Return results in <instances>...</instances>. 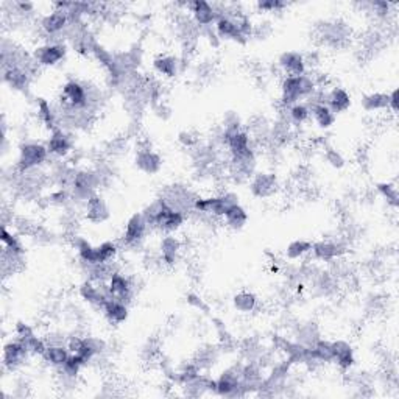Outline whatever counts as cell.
Masks as SVG:
<instances>
[{
	"instance_id": "2e32d148",
	"label": "cell",
	"mask_w": 399,
	"mask_h": 399,
	"mask_svg": "<svg viewBox=\"0 0 399 399\" xmlns=\"http://www.w3.org/2000/svg\"><path fill=\"white\" fill-rule=\"evenodd\" d=\"M186 221L187 215L185 212L175 211L164 203V208L161 209L158 217L153 220L152 228L153 231H158L161 234H176L186 225Z\"/></svg>"
},
{
	"instance_id": "7a4b0ae2",
	"label": "cell",
	"mask_w": 399,
	"mask_h": 399,
	"mask_svg": "<svg viewBox=\"0 0 399 399\" xmlns=\"http://www.w3.org/2000/svg\"><path fill=\"white\" fill-rule=\"evenodd\" d=\"M239 194L233 191L209 195V197H200L198 195V198L195 200L194 205V214L211 220H221L228 209L234 205H239Z\"/></svg>"
},
{
	"instance_id": "836d02e7",
	"label": "cell",
	"mask_w": 399,
	"mask_h": 399,
	"mask_svg": "<svg viewBox=\"0 0 399 399\" xmlns=\"http://www.w3.org/2000/svg\"><path fill=\"white\" fill-rule=\"evenodd\" d=\"M322 338L318 324L315 322H304L298 323L295 331H293V340L303 346H312L315 342Z\"/></svg>"
},
{
	"instance_id": "6da1fadb",
	"label": "cell",
	"mask_w": 399,
	"mask_h": 399,
	"mask_svg": "<svg viewBox=\"0 0 399 399\" xmlns=\"http://www.w3.org/2000/svg\"><path fill=\"white\" fill-rule=\"evenodd\" d=\"M320 88L317 77L312 72H306L304 75L283 77L279 83V103L283 108H289L298 102H306L315 94Z\"/></svg>"
},
{
	"instance_id": "b9f144b4",
	"label": "cell",
	"mask_w": 399,
	"mask_h": 399,
	"mask_svg": "<svg viewBox=\"0 0 399 399\" xmlns=\"http://www.w3.org/2000/svg\"><path fill=\"white\" fill-rule=\"evenodd\" d=\"M120 245L119 242L116 240H104L100 245H97V259H99V264H107V263H114L119 256Z\"/></svg>"
},
{
	"instance_id": "484cf974",
	"label": "cell",
	"mask_w": 399,
	"mask_h": 399,
	"mask_svg": "<svg viewBox=\"0 0 399 399\" xmlns=\"http://www.w3.org/2000/svg\"><path fill=\"white\" fill-rule=\"evenodd\" d=\"M332 351H334V363H336L340 371L348 373L356 365V351L348 340L338 338L332 342Z\"/></svg>"
},
{
	"instance_id": "9c48e42d",
	"label": "cell",
	"mask_w": 399,
	"mask_h": 399,
	"mask_svg": "<svg viewBox=\"0 0 399 399\" xmlns=\"http://www.w3.org/2000/svg\"><path fill=\"white\" fill-rule=\"evenodd\" d=\"M69 54V45L66 42L58 41H44L35 47L31 52L33 61L36 68L42 69H52L60 66V64L66 60Z\"/></svg>"
},
{
	"instance_id": "d590c367",
	"label": "cell",
	"mask_w": 399,
	"mask_h": 399,
	"mask_svg": "<svg viewBox=\"0 0 399 399\" xmlns=\"http://www.w3.org/2000/svg\"><path fill=\"white\" fill-rule=\"evenodd\" d=\"M284 109V119L290 123L292 128H298L306 125L307 122H311V107L307 102H298L292 104L289 108Z\"/></svg>"
},
{
	"instance_id": "8d00e7d4",
	"label": "cell",
	"mask_w": 399,
	"mask_h": 399,
	"mask_svg": "<svg viewBox=\"0 0 399 399\" xmlns=\"http://www.w3.org/2000/svg\"><path fill=\"white\" fill-rule=\"evenodd\" d=\"M362 109L368 114H381L389 111V93H381V91H375V93H368L362 97L361 100Z\"/></svg>"
},
{
	"instance_id": "9a60e30c",
	"label": "cell",
	"mask_w": 399,
	"mask_h": 399,
	"mask_svg": "<svg viewBox=\"0 0 399 399\" xmlns=\"http://www.w3.org/2000/svg\"><path fill=\"white\" fill-rule=\"evenodd\" d=\"M107 285L111 298L119 299L122 303L127 304L133 303V299L136 297V285L133 283V279L130 278L127 273H123L120 268L111 274Z\"/></svg>"
},
{
	"instance_id": "3957f363",
	"label": "cell",
	"mask_w": 399,
	"mask_h": 399,
	"mask_svg": "<svg viewBox=\"0 0 399 399\" xmlns=\"http://www.w3.org/2000/svg\"><path fill=\"white\" fill-rule=\"evenodd\" d=\"M49 148L45 142L39 141H24L17 147V158L15 170L17 173H25L35 169H42L50 161Z\"/></svg>"
},
{
	"instance_id": "d6a6232c",
	"label": "cell",
	"mask_w": 399,
	"mask_h": 399,
	"mask_svg": "<svg viewBox=\"0 0 399 399\" xmlns=\"http://www.w3.org/2000/svg\"><path fill=\"white\" fill-rule=\"evenodd\" d=\"M72 352L69 351L66 343H60V345H47V350L44 351L42 354V362L50 366V368L55 370H61L64 363L68 362V359L70 357Z\"/></svg>"
},
{
	"instance_id": "ffe728a7",
	"label": "cell",
	"mask_w": 399,
	"mask_h": 399,
	"mask_svg": "<svg viewBox=\"0 0 399 399\" xmlns=\"http://www.w3.org/2000/svg\"><path fill=\"white\" fill-rule=\"evenodd\" d=\"M320 38L323 44L338 47L351 38V29L343 21H326L323 25H320Z\"/></svg>"
},
{
	"instance_id": "74e56055",
	"label": "cell",
	"mask_w": 399,
	"mask_h": 399,
	"mask_svg": "<svg viewBox=\"0 0 399 399\" xmlns=\"http://www.w3.org/2000/svg\"><path fill=\"white\" fill-rule=\"evenodd\" d=\"M312 250V242L307 239H295L287 244L284 256L290 263H297V260H303L304 258L311 256Z\"/></svg>"
},
{
	"instance_id": "f5cc1de1",
	"label": "cell",
	"mask_w": 399,
	"mask_h": 399,
	"mask_svg": "<svg viewBox=\"0 0 399 399\" xmlns=\"http://www.w3.org/2000/svg\"><path fill=\"white\" fill-rule=\"evenodd\" d=\"M13 332H15V337L24 340V338H27L30 336H33V334H36V329L30 323L17 322L15 324V329H13Z\"/></svg>"
},
{
	"instance_id": "4316f807",
	"label": "cell",
	"mask_w": 399,
	"mask_h": 399,
	"mask_svg": "<svg viewBox=\"0 0 399 399\" xmlns=\"http://www.w3.org/2000/svg\"><path fill=\"white\" fill-rule=\"evenodd\" d=\"M324 103L332 109L334 114H343L352 107L351 94L342 86L324 89Z\"/></svg>"
},
{
	"instance_id": "ee69618b",
	"label": "cell",
	"mask_w": 399,
	"mask_h": 399,
	"mask_svg": "<svg viewBox=\"0 0 399 399\" xmlns=\"http://www.w3.org/2000/svg\"><path fill=\"white\" fill-rule=\"evenodd\" d=\"M217 350L212 348V346H208V348L197 351V356H195L192 362L197 365L201 371H206L217 363Z\"/></svg>"
},
{
	"instance_id": "f35d334b",
	"label": "cell",
	"mask_w": 399,
	"mask_h": 399,
	"mask_svg": "<svg viewBox=\"0 0 399 399\" xmlns=\"http://www.w3.org/2000/svg\"><path fill=\"white\" fill-rule=\"evenodd\" d=\"M312 363H334V351L332 342L324 338H320L318 342L309 346Z\"/></svg>"
},
{
	"instance_id": "7c38bea8",
	"label": "cell",
	"mask_w": 399,
	"mask_h": 399,
	"mask_svg": "<svg viewBox=\"0 0 399 399\" xmlns=\"http://www.w3.org/2000/svg\"><path fill=\"white\" fill-rule=\"evenodd\" d=\"M30 352L27 350V346L22 342L21 338L13 337L10 340H6L2 348V366L5 371L15 373L19 368L27 363L30 359Z\"/></svg>"
},
{
	"instance_id": "7dc6e473",
	"label": "cell",
	"mask_w": 399,
	"mask_h": 399,
	"mask_svg": "<svg viewBox=\"0 0 399 399\" xmlns=\"http://www.w3.org/2000/svg\"><path fill=\"white\" fill-rule=\"evenodd\" d=\"M86 366H88V362L84 361L81 356L70 354V357L68 359V362L64 363L63 368L58 370V371H61L63 375H66L69 377H78V375H80L81 370L86 368Z\"/></svg>"
},
{
	"instance_id": "db71d44e",
	"label": "cell",
	"mask_w": 399,
	"mask_h": 399,
	"mask_svg": "<svg viewBox=\"0 0 399 399\" xmlns=\"http://www.w3.org/2000/svg\"><path fill=\"white\" fill-rule=\"evenodd\" d=\"M398 104H399V94L398 89H391L389 93V111L393 116L398 114Z\"/></svg>"
},
{
	"instance_id": "44dd1931",
	"label": "cell",
	"mask_w": 399,
	"mask_h": 399,
	"mask_svg": "<svg viewBox=\"0 0 399 399\" xmlns=\"http://www.w3.org/2000/svg\"><path fill=\"white\" fill-rule=\"evenodd\" d=\"M162 164H164L162 156L150 146H143L136 150L134 166L139 172L150 176L158 175L161 172Z\"/></svg>"
},
{
	"instance_id": "816d5d0a",
	"label": "cell",
	"mask_w": 399,
	"mask_h": 399,
	"mask_svg": "<svg viewBox=\"0 0 399 399\" xmlns=\"http://www.w3.org/2000/svg\"><path fill=\"white\" fill-rule=\"evenodd\" d=\"M178 142L180 146H182L185 148L194 150L195 147L200 146V137L197 133L191 132V130H185V132H181L178 134Z\"/></svg>"
},
{
	"instance_id": "f546056e",
	"label": "cell",
	"mask_w": 399,
	"mask_h": 399,
	"mask_svg": "<svg viewBox=\"0 0 399 399\" xmlns=\"http://www.w3.org/2000/svg\"><path fill=\"white\" fill-rule=\"evenodd\" d=\"M36 116L39 122H41L49 132L60 127V116H58L56 104H52L47 99H42V97L36 99Z\"/></svg>"
},
{
	"instance_id": "cb8c5ba5",
	"label": "cell",
	"mask_w": 399,
	"mask_h": 399,
	"mask_svg": "<svg viewBox=\"0 0 399 399\" xmlns=\"http://www.w3.org/2000/svg\"><path fill=\"white\" fill-rule=\"evenodd\" d=\"M35 69L27 68H5L2 69V80L11 91L27 93L33 81Z\"/></svg>"
},
{
	"instance_id": "d4e9b609",
	"label": "cell",
	"mask_w": 399,
	"mask_h": 399,
	"mask_svg": "<svg viewBox=\"0 0 399 399\" xmlns=\"http://www.w3.org/2000/svg\"><path fill=\"white\" fill-rule=\"evenodd\" d=\"M153 72L166 80H175L182 72V58L172 54H159L152 61Z\"/></svg>"
},
{
	"instance_id": "8fae6325",
	"label": "cell",
	"mask_w": 399,
	"mask_h": 399,
	"mask_svg": "<svg viewBox=\"0 0 399 399\" xmlns=\"http://www.w3.org/2000/svg\"><path fill=\"white\" fill-rule=\"evenodd\" d=\"M215 395L221 398L245 396L244 385H242V363L233 365L220 373L215 379Z\"/></svg>"
},
{
	"instance_id": "83f0119b",
	"label": "cell",
	"mask_w": 399,
	"mask_h": 399,
	"mask_svg": "<svg viewBox=\"0 0 399 399\" xmlns=\"http://www.w3.org/2000/svg\"><path fill=\"white\" fill-rule=\"evenodd\" d=\"M103 317L113 326H120L130 318V304L122 303L119 299L108 298L100 307Z\"/></svg>"
},
{
	"instance_id": "ab89813d",
	"label": "cell",
	"mask_w": 399,
	"mask_h": 399,
	"mask_svg": "<svg viewBox=\"0 0 399 399\" xmlns=\"http://www.w3.org/2000/svg\"><path fill=\"white\" fill-rule=\"evenodd\" d=\"M24 258L25 254L16 253L11 250H6L2 248V273L3 278L13 276V274L17 273L24 267Z\"/></svg>"
},
{
	"instance_id": "c3c4849f",
	"label": "cell",
	"mask_w": 399,
	"mask_h": 399,
	"mask_svg": "<svg viewBox=\"0 0 399 399\" xmlns=\"http://www.w3.org/2000/svg\"><path fill=\"white\" fill-rule=\"evenodd\" d=\"M22 342L25 343V346H27L31 357H35V356L42 357L44 351L47 350V340H45V337H39L38 334H33V336L24 338Z\"/></svg>"
},
{
	"instance_id": "f1b7e54d",
	"label": "cell",
	"mask_w": 399,
	"mask_h": 399,
	"mask_svg": "<svg viewBox=\"0 0 399 399\" xmlns=\"http://www.w3.org/2000/svg\"><path fill=\"white\" fill-rule=\"evenodd\" d=\"M311 107V120L322 132H329L337 123V114L332 113V109L324 102L307 103Z\"/></svg>"
},
{
	"instance_id": "60d3db41",
	"label": "cell",
	"mask_w": 399,
	"mask_h": 399,
	"mask_svg": "<svg viewBox=\"0 0 399 399\" xmlns=\"http://www.w3.org/2000/svg\"><path fill=\"white\" fill-rule=\"evenodd\" d=\"M375 189L379 197L387 203V206H390L393 211H396L399 206V191H398L396 182L395 181L376 182Z\"/></svg>"
},
{
	"instance_id": "277c9868",
	"label": "cell",
	"mask_w": 399,
	"mask_h": 399,
	"mask_svg": "<svg viewBox=\"0 0 399 399\" xmlns=\"http://www.w3.org/2000/svg\"><path fill=\"white\" fill-rule=\"evenodd\" d=\"M100 186H103L100 173L97 169H77L74 180L69 191L72 194V201L83 206L84 201L99 192Z\"/></svg>"
},
{
	"instance_id": "4fadbf2b",
	"label": "cell",
	"mask_w": 399,
	"mask_h": 399,
	"mask_svg": "<svg viewBox=\"0 0 399 399\" xmlns=\"http://www.w3.org/2000/svg\"><path fill=\"white\" fill-rule=\"evenodd\" d=\"M217 8H219V19L214 24V31L215 35L219 36L220 41H231L240 45L247 44L248 39L239 31L237 24H235L234 17L230 15V11H228V5L217 3Z\"/></svg>"
},
{
	"instance_id": "7bdbcfd3",
	"label": "cell",
	"mask_w": 399,
	"mask_h": 399,
	"mask_svg": "<svg viewBox=\"0 0 399 399\" xmlns=\"http://www.w3.org/2000/svg\"><path fill=\"white\" fill-rule=\"evenodd\" d=\"M0 240H2V248L25 254V247L22 244L21 235L15 231H11L8 226H5V225L2 226V235H0Z\"/></svg>"
},
{
	"instance_id": "8992f818",
	"label": "cell",
	"mask_w": 399,
	"mask_h": 399,
	"mask_svg": "<svg viewBox=\"0 0 399 399\" xmlns=\"http://www.w3.org/2000/svg\"><path fill=\"white\" fill-rule=\"evenodd\" d=\"M38 24L41 33L45 36V41L66 42V33L72 21L68 11L52 8V11L39 19Z\"/></svg>"
},
{
	"instance_id": "ba28073f",
	"label": "cell",
	"mask_w": 399,
	"mask_h": 399,
	"mask_svg": "<svg viewBox=\"0 0 399 399\" xmlns=\"http://www.w3.org/2000/svg\"><path fill=\"white\" fill-rule=\"evenodd\" d=\"M248 189L253 198L256 200H273L278 197L283 185H281L279 176L270 172V170H256L250 181H248Z\"/></svg>"
},
{
	"instance_id": "f907efd6",
	"label": "cell",
	"mask_w": 399,
	"mask_h": 399,
	"mask_svg": "<svg viewBox=\"0 0 399 399\" xmlns=\"http://www.w3.org/2000/svg\"><path fill=\"white\" fill-rule=\"evenodd\" d=\"M289 3L284 2V0H259L254 5L259 13H281L284 11Z\"/></svg>"
},
{
	"instance_id": "4dcf8cb0",
	"label": "cell",
	"mask_w": 399,
	"mask_h": 399,
	"mask_svg": "<svg viewBox=\"0 0 399 399\" xmlns=\"http://www.w3.org/2000/svg\"><path fill=\"white\" fill-rule=\"evenodd\" d=\"M233 309L242 313V315H250L259 309V297L251 290H239L231 298Z\"/></svg>"
},
{
	"instance_id": "f6af8a7d",
	"label": "cell",
	"mask_w": 399,
	"mask_h": 399,
	"mask_svg": "<svg viewBox=\"0 0 399 399\" xmlns=\"http://www.w3.org/2000/svg\"><path fill=\"white\" fill-rule=\"evenodd\" d=\"M50 206L54 208H68L72 205V194L66 187H55L54 191H50L47 197H45Z\"/></svg>"
},
{
	"instance_id": "30bf717a",
	"label": "cell",
	"mask_w": 399,
	"mask_h": 399,
	"mask_svg": "<svg viewBox=\"0 0 399 399\" xmlns=\"http://www.w3.org/2000/svg\"><path fill=\"white\" fill-rule=\"evenodd\" d=\"M348 253V245L342 239H322L312 242L311 256L320 264H334L338 259H343Z\"/></svg>"
},
{
	"instance_id": "e0dca14e",
	"label": "cell",
	"mask_w": 399,
	"mask_h": 399,
	"mask_svg": "<svg viewBox=\"0 0 399 399\" xmlns=\"http://www.w3.org/2000/svg\"><path fill=\"white\" fill-rule=\"evenodd\" d=\"M187 11L191 13L192 21L197 24V27H200V30L212 29L215 21L219 19L217 3H209L205 2V0L187 2Z\"/></svg>"
},
{
	"instance_id": "d6986e66",
	"label": "cell",
	"mask_w": 399,
	"mask_h": 399,
	"mask_svg": "<svg viewBox=\"0 0 399 399\" xmlns=\"http://www.w3.org/2000/svg\"><path fill=\"white\" fill-rule=\"evenodd\" d=\"M185 244L176 234H162L159 240V258L158 260L166 267H175L180 263Z\"/></svg>"
},
{
	"instance_id": "e575fe53",
	"label": "cell",
	"mask_w": 399,
	"mask_h": 399,
	"mask_svg": "<svg viewBox=\"0 0 399 399\" xmlns=\"http://www.w3.org/2000/svg\"><path fill=\"white\" fill-rule=\"evenodd\" d=\"M248 220H250V214H248L247 209L240 203L228 209L224 219H221L224 225L231 231H242L247 226Z\"/></svg>"
},
{
	"instance_id": "681fc988",
	"label": "cell",
	"mask_w": 399,
	"mask_h": 399,
	"mask_svg": "<svg viewBox=\"0 0 399 399\" xmlns=\"http://www.w3.org/2000/svg\"><path fill=\"white\" fill-rule=\"evenodd\" d=\"M323 158L332 169L340 170L346 166V158L343 156V153L334 147H326L323 150Z\"/></svg>"
},
{
	"instance_id": "5bb4252c",
	"label": "cell",
	"mask_w": 399,
	"mask_h": 399,
	"mask_svg": "<svg viewBox=\"0 0 399 399\" xmlns=\"http://www.w3.org/2000/svg\"><path fill=\"white\" fill-rule=\"evenodd\" d=\"M45 146L49 148V153L54 159L56 161H64L68 159L69 156L74 153L75 148V141H74V133H69L63 128H55L49 132V137L45 141Z\"/></svg>"
},
{
	"instance_id": "ac0fdd59",
	"label": "cell",
	"mask_w": 399,
	"mask_h": 399,
	"mask_svg": "<svg viewBox=\"0 0 399 399\" xmlns=\"http://www.w3.org/2000/svg\"><path fill=\"white\" fill-rule=\"evenodd\" d=\"M83 215L84 220L89 221L91 225H103L111 219V209L108 201L104 200L102 194H94L93 197L84 201Z\"/></svg>"
},
{
	"instance_id": "52a82bcc",
	"label": "cell",
	"mask_w": 399,
	"mask_h": 399,
	"mask_svg": "<svg viewBox=\"0 0 399 399\" xmlns=\"http://www.w3.org/2000/svg\"><path fill=\"white\" fill-rule=\"evenodd\" d=\"M159 198L164 201L169 208L189 215L191 212H194V205L195 200L198 198V195L195 194L187 185L175 182V185H170L162 189Z\"/></svg>"
},
{
	"instance_id": "11a10c76",
	"label": "cell",
	"mask_w": 399,
	"mask_h": 399,
	"mask_svg": "<svg viewBox=\"0 0 399 399\" xmlns=\"http://www.w3.org/2000/svg\"><path fill=\"white\" fill-rule=\"evenodd\" d=\"M187 301H189V303H191L192 306L201 307V309H203V307H205V306H203V301H201V298L195 297V295H189V297H187Z\"/></svg>"
},
{
	"instance_id": "7402d4cb",
	"label": "cell",
	"mask_w": 399,
	"mask_h": 399,
	"mask_svg": "<svg viewBox=\"0 0 399 399\" xmlns=\"http://www.w3.org/2000/svg\"><path fill=\"white\" fill-rule=\"evenodd\" d=\"M276 66L284 77L304 75L306 72H309V69H307L304 54H301V52L298 50L283 52V54L278 56Z\"/></svg>"
},
{
	"instance_id": "5b68a950",
	"label": "cell",
	"mask_w": 399,
	"mask_h": 399,
	"mask_svg": "<svg viewBox=\"0 0 399 399\" xmlns=\"http://www.w3.org/2000/svg\"><path fill=\"white\" fill-rule=\"evenodd\" d=\"M153 228L150 226L147 219L143 217L142 212H134L133 215H130L125 226H123V233L120 235V244L123 248H128V250H139L143 247L146 240L148 237L150 231Z\"/></svg>"
},
{
	"instance_id": "603a6c76",
	"label": "cell",
	"mask_w": 399,
	"mask_h": 399,
	"mask_svg": "<svg viewBox=\"0 0 399 399\" xmlns=\"http://www.w3.org/2000/svg\"><path fill=\"white\" fill-rule=\"evenodd\" d=\"M78 297L83 299L84 303L100 309L104 301L109 297L107 283H95V281L84 279L83 283L78 285Z\"/></svg>"
},
{
	"instance_id": "1f68e13d",
	"label": "cell",
	"mask_w": 399,
	"mask_h": 399,
	"mask_svg": "<svg viewBox=\"0 0 399 399\" xmlns=\"http://www.w3.org/2000/svg\"><path fill=\"white\" fill-rule=\"evenodd\" d=\"M72 247L77 253V258L80 260L81 265H94L99 264L97 259V245H93L88 239H84L83 235H74L72 239Z\"/></svg>"
},
{
	"instance_id": "bcb514c9",
	"label": "cell",
	"mask_w": 399,
	"mask_h": 399,
	"mask_svg": "<svg viewBox=\"0 0 399 399\" xmlns=\"http://www.w3.org/2000/svg\"><path fill=\"white\" fill-rule=\"evenodd\" d=\"M201 373L203 371L194 362L185 363L175 371V382L182 387V385H186L187 382L194 381V379L197 377L198 375H201Z\"/></svg>"
}]
</instances>
